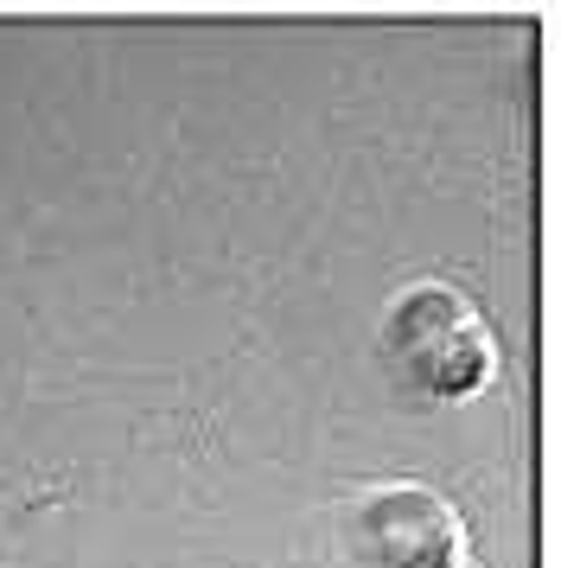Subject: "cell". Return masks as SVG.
Listing matches in <instances>:
<instances>
[{"label": "cell", "mask_w": 561, "mask_h": 568, "mask_svg": "<svg viewBox=\"0 0 561 568\" xmlns=\"http://www.w3.org/2000/svg\"><path fill=\"white\" fill-rule=\"evenodd\" d=\"M382 352H389V371L421 403H466L498 371V352L484 338L479 313L466 307L453 287H408L389 307Z\"/></svg>", "instance_id": "1"}, {"label": "cell", "mask_w": 561, "mask_h": 568, "mask_svg": "<svg viewBox=\"0 0 561 568\" xmlns=\"http://www.w3.org/2000/svg\"><path fill=\"white\" fill-rule=\"evenodd\" d=\"M357 549L377 568H466L459 517L421 486H382L357 511Z\"/></svg>", "instance_id": "2"}]
</instances>
